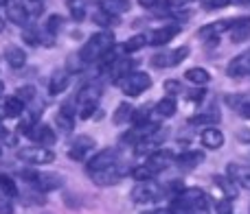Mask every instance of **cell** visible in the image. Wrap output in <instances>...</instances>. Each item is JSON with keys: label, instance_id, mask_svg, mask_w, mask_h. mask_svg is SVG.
<instances>
[{"label": "cell", "instance_id": "cell-1", "mask_svg": "<svg viewBox=\"0 0 250 214\" xmlns=\"http://www.w3.org/2000/svg\"><path fill=\"white\" fill-rule=\"evenodd\" d=\"M112 44H114V35L110 31H101V33L90 35L86 44L82 46L79 51V57H82L83 64H92V61H99L101 57L105 55L108 51H112Z\"/></svg>", "mask_w": 250, "mask_h": 214}, {"label": "cell", "instance_id": "cell-2", "mask_svg": "<svg viewBox=\"0 0 250 214\" xmlns=\"http://www.w3.org/2000/svg\"><path fill=\"white\" fill-rule=\"evenodd\" d=\"M99 96H101V88L97 83H88L79 90L77 94V105H79V116L82 118H92L97 111V103H99Z\"/></svg>", "mask_w": 250, "mask_h": 214}, {"label": "cell", "instance_id": "cell-3", "mask_svg": "<svg viewBox=\"0 0 250 214\" xmlns=\"http://www.w3.org/2000/svg\"><path fill=\"white\" fill-rule=\"evenodd\" d=\"M160 131V125L156 123L154 118L147 120V123H141V125H134V129H129V131L123 133V144H132V146H138L143 144V142L151 140V138L156 136V133Z\"/></svg>", "mask_w": 250, "mask_h": 214}, {"label": "cell", "instance_id": "cell-4", "mask_svg": "<svg viewBox=\"0 0 250 214\" xmlns=\"http://www.w3.org/2000/svg\"><path fill=\"white\" fill-rule=\"evenodd\" d=\"M167 195V190L158 184V181H138L132 190V201L134 203H149V201H158Z\"/></svg>", "mask_w": 250, "mask_h": 214}, {"label": "cell", "instance_id": "cell-5", "mask_svg": "<svg viewBox=\"0 0 250 214\" xmlns=\"http://www.w3.org/2000/svg\"><path fill=\"white\" fill-rule=\"evenodd\" d=\"M127 173H132L127 168V164L117 162V164H112V166H108V168H101V171L90 173V179L95 181L97 186H114V184H119Z\"/></svg>", "mask_w": 250, "mask_h": 214}, {"label": "cell", "instance_id": "cell-6", "mask_svg": "<svg viewBox=\"0 0 250 214\" xmlns=\"http://www.w3.org/2000/svg\"><path fill=\"white\" fill-rule=\"evenodd\" d=\"M18 158L24 160L29 166H42V164H51L55 160V153L48 146L35 144V146H22V149H18Z\"/></svg>", "mask_w": 250, "mask_h": 214}, {"label": "cell", "instance_id": "cell-7", "mask_svg": "<svg viewBox=\"0 0 250 214\" xmlns=\"http://www.w3.org/2000/svg\"><path fill=\"white\" fill-rule=\"evenodd\" d=\"M176 201H180L191 214L208 212V197L204 195V190H200V188H189V190L185 188L176 197Z\"/></svg>", "mask_w": 250, "mask_h": 214}, {"label": "cell", "instance_id": "cell-8", "mask_svg": "<svg viewBox=\"0 0 250 214\" xmlns=\"http://www.w3.org/2000/svg\"><path fill=\"white\" fill-rule=\"evenodd\" d=\"M117 86L121 88L123 94L138 96V94H143L145 90H149L151 88V77L147 72H132V74H127L125 79H121Z\"/></svg>", "mask_w": 250, "mask_h": 214}, {"label": "cell", "instance_id": "cell-9", "mask_svg": "<svg viewBox=\"0 0 250 214\" xmlns=\"http://www.w3.org/2000/svg\"><path fill=\"white\" fill-rule=\"evenodd\" d=\"M119 158H121V151H119L117 146H110V149H104L101 153L92 155V158L88 160V164H86L88 175H90V173H95V171H101V168L112 166V164H117V162H121Z\"/></svg>", "mask_w": 250, "mask_h": 214}, {"label": "cell", "instance_id": "cell-10", "mask_svg": "<svg viewBox=\"0 0 250 214\" xmlns=\"http://www.w3.org/2000/svg\"><path fill=\"white\" fill-rule=\"evenodd\" d=\"M64 181L66 179L60 173H35L31 186L38 188L40 193H53V190H60L62 186H64Z\"/></svg>", "mask_w": 250, "mask_h": 214}, {"label": "cell", "instance_id": "cell-11", "mask_svg": "<svg viewBox=\"0 0 250 214\" xmlns=\"http://www.w3.org/2000/svg\"><path fill=\"white\" fill-rule=\"evenodd\" d=\"M176 162V155L171 153V151H167V149H158V151H154V153L147 158V166L151 168V171L158 175V173H163L165 168H169L171 164Z\"/></svg>", "mask_w": 250, "mask_h": 214}, {"label": "cell", "instance_id": "cell-12", "mask_svg": "<svg viewBox=\"0 0 250 214\" xmlns=\"http://www.w3.org/2000/svg\"><path fill=\"white\" fill-rule=\"evenodd\" d=\"M26 136H29L35 144H42V146H53V144H55V140H57L55 131H53L48 125H42V123L33 125V127L29 129V133H26Z\"/></svg>", "mask_w": 250, "mask_h": 214}, {"label": "cell", "instance_id": "cell-13", "mask_svg": "<svg viewBox=\"0 0 250 214\" xmlns=\"http://www.w3.org/2000/svg\"><path fill=\"white\" fill-rule=\"evenodd\" d=\"M230 79H242V77H248L250 74V48L244 51L242 55H237L235 59H230L229 68H226Z\"/></svg>", "mask_w": 250, "mask_h": 214}, {"label": "cell", "instance_id": "cell-14", "mask_svg": "<svg viewBox=\"0 0 250 214\" xmlns=\"http://www.w3.org/2000/svg\"><path fill=\"white\" fill-rule=\"evenodd\" d=\"M239 18H233V20H220V22H213V24H207L198 31V37L202 39H217V35L224 33V31H230L233 26H237Z\"/></svg>", "mask_w": 250, "mask_h": 214}, {"label": "cell", "instance_id": "cell-15", "mask_svg": "<svg viewBox=\"0 0 250 214\" xmlns=\"http://www.w3.org/2000/svg\"><path fill=\"white\" fill-rule=\"evenodd\" d=\"M92 149H95V140H92L90 136H79V138H75L73 144H70L68 155L73 160H77V162H83Z\"/></svg>", "mask_w": 250, "mask_h": 214}, {"label": "cell", "instance_id": "cell-16", "mask_svg": "<svg viewBox=\"0 0 250 214\" xmlns=\"http://www.w3.org/2000/svg\"><path fill=\"white\" fill-rule=\"evenodd\" d=\"M134 68H136V61L134 59H129V57H119V59L108 68V72H110V77H112V81L119 83L121 79L127 77V74H132Z\"/></svg>", "mask_w": 250, "mask_h": 214}, {"label": "cell", "instance_id": "cell-17", "mask_svg": "<svg viewBox=\"0 0 250 214\" xmlns=\"http://www.w3.org/2000/svg\"><path fill=\"white\" fill-rule=\"evenodd\" d=\"M70 83V70L68 68H60L55 70V72L51 74V79H48V94H62V92L68 88Z\"/></svg>", "mask_w": 250, "mask_h": 214}, {"label": "cell", "instance_id": "cell-18", "mask_svg": "<svg viewBox=\"0 0 250 214\" xmlns=\"http://www.w3.org/2000/svg\"><path fill=\"white\" fill-rule=\"evenodd\" d=\"M178 33H180V26H178V24L160 26V29H156L154 33L149 35V44H151V46H165V44L171 42Z\"/></svg>", "mask_w": 250, "mask_h": 214}, {"label": "cell", "instance_id": "cell-19", "mask_svg": "<svg viewBox=\"0 0 250 214\" xmlns=\"http://www.w3.org/2000/svg\"><path fill=\"white\" fill-rule=\"evenodd\" d=\"M226 175L239 186V188L250 190V166H242V164H229Z\"/></svg>", "mask_w": 250, "mask_h": 214}, {"label": "cell", "instance_id": "cell-20", "mask_svg": "<svg viewBox=\"0 0 250 214\" xmlns=\"http://www.w3.org/2000/svg\"><path fill=\"white\" fill-rule=\"evenodd\" d=\"M200 140H202V144L207 146V149L215 151L224 144V133H222L217 127H207L202 131V136H200Z\"/></svg>", "mask_w": 250, "mask_h": 214}, {"label": "cell", "instance_id": "cell-21", "mask_svg": "<svg viewBox=\"0 0 250 214\" xmlns=\"http://www.w3.org/2000/svg\"><path fill=\"white\" fill-rule=\"evenodd\" d=\"M55 125L60 129H64L66 133L73 131L75 127V116H73V105H62L60 111L55 114Z\"/></svg>", "mask_w": 250, "mask_h": 214}, {"label": "cell", "instance_id": "cell-22", "mask_svg": "<svg viewBox=\"0 0 250 214\" xmlns=\"http://www.w3.org/2000/svg\"><path fill=\"white\" fill-rule=\"evenodd\" d=\"M202 160H204L202 151H185L182 155L176 158V164L180 168H185V171H191V168H195L198 164H202Z\"/></svg>", "mask_w": 250, "mask_h": 214}, {"label": "cell", "instance_id": "cell-23", "mask_svg": "<svg viewBox=\"0 0 250 214\" xmlns=\"http://www.w3.org/2000/svg\"><path fill=\"white\" fill-rule=\"evenodd\" d=\"M250 37V18H239L237 26L230 29V42L239 44V42H246Z\"/></svg>", "mask_w": 250, "mask_h": 214}, {"label": "cell", "instance_id": "cell-24", "mask_svg": "<svg viewBox=\"0 0 250 214\" xmlns=\"http://www.w3.org/2000/svg\"><path fill=\"white\" fill-rule=\"evenodd\" d=\"M4 59H7V64L11 66V68H22V66L26 64V53L22 51L20 46H7Z\"/></svg>", "mask_w": 250, "mask_h": 214}, {"label": "cell", "instance_id": "cell-25", "mask_svg": "<svg viewBox=\"0 0 250 214\" xmlns=\"http://www.w3.org/2000/svg\"><path fill=\"white\" fill-rule=\"evenodd\" d=\"M99 9L112 13V16H121L129 11V0H99Z\"/></svg>", "mask_w": 250, "mask_h": 214}, {"label": "cell", "instance_id": "cell-26", "mask_svg": "<svg viewBox=\"0 0 250 214\" xmlns=\"http://www.w3.org/2000/svg\"><path fill=\"white\" fill-rule=\"evenodd\" d=\"M176 107L178 105H176V99H173V96H165V99H160L158 103H156L154 111L158 118H169V116L176 114Z\"/></svg>", "mask_w": 250, "mask_h": 214}, {"label": "cell", "instance_id": "cell-27", "mask_svg": "<svg viewBox=\"0 0 250 214\" xmlns=\"http://www.w3.org/2000/svg\"><path fill=\"white\" fill-rule=\"evenodd\" d=\"M7 13H9V20H11L13 24L26 26V20H29V11H26L22 4L11 2V4H9V9H7Z\"/></svg>", "mask_w": 250, "mask_h": 214}, {"label": "cell", "instance_id": "cell-28", "mask_svg": "<svg viewBox=\"0 0 250 214\" xmlns=\"http://www.w3.org/2000/svg\"><path fill=\"white\" fill-rule=\"evenodd\" d=\"M185 79L189 83H193V86H207V83L211 81V74L204 68H189L185 72Z\"/></svg>", "mask_w": 250, "mask_h": 214}, {"label": "cell", "instance_id": "cell-29", "mask_svg": "<svg viewBox=\"0 0 250 214\" xmlns=\"http://www.w3.org/2000/svg\"><path fill=\"white\" fill-rule=\"evenodd\" d=\"M24 101H20L16 94L9 96L7 101H4V116L7 118H18V116H22V111H24Z\"/></svg>", "mask_w": 250, "mask_h": 214}, {"label": "cell", "instance_id": "cell-30", "mask_svg": "<svg viewBox=\"0 0 250 214\" xmlns=\"http://www.w3.org/2000/svg\"><path fill=\"white\" fill-rule=\"evenodd\" d=\"M217 188H222L224 193V199H235L237 197V184H235L230 177H215Z\"/></svg>", "mask_w": 250, "mask_h": 214}, {"label": "cell", "instance_id": "cell-31", "mask_svg": "<svg viewBox=\"0 0 250 214\" xmlns=\"http://www.w3.org/2000/svg\"><path fill=\"white\" fill-rule=\"evenodd\" d=\"M66 7L75 22H82L86 18V0H66Z\"/></svg>", "mask_w": 250, "mask_h": 214}, {"label": "cell", "instance_id": "cell-32", "mask_svg": "<svg viewBox=\"0 0 250 214\" xmlns=\"http://www.w3.org/2000/svg\"><path fill=\"white\" fill-rule=\"evenodd\" d=\"M220 120V114H217L215 109L211 111H204V114H198L191 118V125H207V127H213V125Z\"/></svg>", "mask_w": 250, "mask_h": 214}, {"label": "cell", "instance_id": "cell-33", "mask_svg": "<svg viewBox=\"0 0 250 214\" xmlns=\"http://www.w3.org/2000/svg\"><path fill=\"white\" fill-rule=\"evenodd\" d=\"M134 107L132 105H127V103H121L117 107V111H114V123L117 125H123V123H127V120H132L134 118Z\"/></svg>", "mask_w": 250, "mask_h": 214}, {"label": "cell", "instance_id": "cell-34", "mask_svg": "<svg viewBox=\"0 0 250 214\" xmlns=\"http://www.w3.org/2000/svg\"><path fill=\"white\" fill-rule=\"evenodd\" d=\"M0 193H4V195H7V197H11V199L18 195L16 181H13L9 175H2V173H0Z\"/></svg>", "mask_w": 250, "mask_h": 214}, {"label": "cell", "instance_id": "cell-35", "mask_svg": "<svg viewBox=\"0 0 250 214\" xmlns=\"http://www.w3.org/2000/svg\"><path fill=\"white\" fill-rule=\"evenodd\" d=\"M132 177H134L136 181H151V179L156 177V173L151 171L147 164H141V166H136V168L132 171Z\"/></svg>", "mask_w": 250, "mask_h": 214}, {"label": "cell", "instance_id": "cell-36", "mask_svg": "<svg viewBox=\"0 0 250 214\" xmlns=\"http://www.w3.org/2000/svg\"><path fill=\"white\" fill-rule=\"evenodd\" d=\"M145 44H147V37H145V35H134V37H129L127 42L123 44V51H125V53H136V51H141Z\"/></svg>", "mask_w": 250, "mask_h": 214}, {"label": "cell", "instance_id": "cell-37", "mask_svg": "<svg viewBox=\"0 0 250 214\" xmlns=\"http://www.w3.org/2000/svg\"><path fill=\"white\" fill-rule=\"evenodd\" d=\"M117 18H119V16H112V13H108V11H104V9H99V11L95 13V18H92V20H95L97 24H101V26H112L114 22H117Z\"/></svg>", "mask_w": 250, "mask_h": 214}, {"label": "cell", "instance_id": "cell-38", "mask_svg": "<svg viewBox=\"0 0 250 214\" xmlns=\"http://www.w3.org/2000/svg\"><path fill=\"white\" fill-rule=\"evenodd\" d=\"M151 66H156V68H167V66H171V53H160V55H154L151 57Z\"/></svg>", "mask_w": 250, "mask_h": 214}, {"label": "cell", "instance_id": "cell-39", "mask_svg": "<svg viewBox=\"0 0 250 214\" xmlns=\"http://www.w3.org/2000/svg\"><path fill=\"white\" fill-rule=\"evenodd\" d=\"M22 197H24V203L26 206H42L44 203V193H24L22 195Z\"/></svg>", "mask_w": 250, "mask_h": 214}, {"label": "cell", "instance_id": "cell-40", "mask_svg": "<svg viewBox=\"0 0 250 214\" xmlns=\"http://www.w3.org/2000/svg\"><path fill=\"white\" fill-rule=\"evenodd\" d=\"M189 48L187 46H180V48H176V51L171 53V66H178V64H182V61L189 57Z\"/></svg>", "mask_w": 250, "mask_h": 214}, {"label": "cell", "instance_id": "cell-41", "mask_svg": "<svg viewBox=\"0 0 250 214\" xmlns=\"http://www.w3.org/2000/svg\"><path fill=\"white\" fill-rule=\"evenodd\" d=\"M16 96H18L20 101H24V103H31V101L35 99V90H33L31 86H22L20 90L16 92Z\"/></svg>", "mask_w": 250, "mask_h": 214}, {"label": "cell", "instance_id": "cell-42", "mask_svg": "<svg viewBox=\"0 0 250 214\" xmlns=\"http://www.w3.org/2000/svg\"><path fill=\"white\" fill-rule=\"evenodd\" d=\"M62 22H64V20H62L60 16H51V18H48V22H46V33L48 35H55L57 31L62 29Z\"/></svg>", "mask_w": 250, "mask_h": 214}, {"label": "cell", "instance_id": "cell-43", "mask_svg": "<svg viewBox=\"0 0 250 214\" xmlns=\"http://www.w3.org/2000/svg\"><path fill=\"white\" fill-rule=\"evenodd\" d=\"M202 2L204 9H208V11H213V9H224L230 4V0H200Z\"/></svg>", "mask_w": 250, "mask_h": 214}, {"label": "cell", "instance_id": "cell-44", "mask_svg": "<svg viewBox=\"0 0 250 214\" xmlns=\"http://www.w3.org/2000/svg\"><path fill=\"white\" fill-rule=\"evenodd\" d=\"M0 214H13V201L4 193H0Z\"/></svg>", "mask_w": 250, "mask_h": 214}, {"label": "cell", "instance_id": "cell-45", "mask_svg": "<svg viewBox=\"0 0 250 214\" xmlns=\"http://www.w3.org/2000/svg\"><path fill=\"white\" fill-rule=\"evenodd\" d=\"M22 37H24V42L29 44V46H35V44H38L40 39H42V37H40V33H38V31H29V29H24V33H22Z\"/></svg>", "mask_w": 250, "mask_h": 214}, {"label": "cell", "instance_id": "cell-46", "mask_svg": "<svg viewBox=\"0 0 250 214\" xmlns=\"http://www.w3.org/2000/svg\"><path fill=\"white\" fill-rule=\"evenodd\" d=\"M215 210L217 214H233V203H230V199H222V201H217Z\"/></svg>", "mask_w": 250, "mask_h": 214}, {"label": "cell", "instance_id": "cell-47", "mask_svg": "<svg viewBox=\"0 0 250 214\" xmlns=\"http://www.w3.org/2000/svg\"><path fill=\"white\" fill-rule=\"evenodd\" d=\"M189 2H193V0H165V4L169 9H185Z\"/></svg>", "mask_w": 250, "mask_h": 214}, {"label": "cell", "instance_id": "cell-48", "mask_svg": "<svg viewBox=\"0 0 250 214\" xmlns=\"http://www.w3.org/2000/svg\"><path fill=\"white\" fill-rule=\"evenodd\" d=\"M165 90H167L169 96H171L173 92H180V83L178 81H165Z\"/></svg>", "mask_w": 250, "mask_h": 214}, {"label": "cell", "instance_id": "cell-49", "mask_svg": "<svg viewBox=\"0 0 250 214\" xmlns=\"http://www.w3.org/2000/svg\"><path fill=\"white\" fill-rule=\"evenodd\" d=\"M237 138H239L242 142H248V144H250V129H239V131H237Z\"/></svg>", "mask_w": 250, "mask_h": 214}, {"label": "cell", "instance_id": "cell-50", "mask_svg": "<svg viewBox=\"0 0 250 214\" xmlns=\"http://www.w3.org/2000/svg\"><path fill=\"white\" fill-rule=\"evenodd\" d=\"M187 96H189L191 101H202V99H204V92H202V90H193V92H189Z\"/></svg>", "mask_w": 250, "mask_h": 214}, {"label": "cell", "instance_id": "cell-51", "mask_svg": "<svg viewBox=\"0 0 250 214\" xmlns=\"http://www.w3.org/2000/svg\"><path fill=\"white\" fill-rule=\"evenodd\" d=\"M138 4H141V7H147V9H154L156 4H158V0H138Z\"/></svg>", "mask_w": 250, "mask_h": 214}, {"label": "cell", "instance_id": "cell-52", "mask_svg": "<svg viewBox=\"0 0 250 214\" xmlns=\"http://www.w3.org/2000/svg\"><path fill=\"white\" fill-rule=\"evenodd\" d=\"M239 114H242L244 118H250V103H248V105H244L242 109H239Z\"/></svg>", "mask_w": 250, "mask_h": 214}, {"label": "cell", "instance_id": "cell-53", "mask_svg": "<svg viewBox=\"0 0 250 214\" xmlns=\"http://www.w3.org/2000/svg\"><path fill=\"white\" fill-rule=\"evenodd\" d=\"M143 214H171V212H167V210H151V212H143Z\"/></svg>", "mask_w": 250, "mask_h": 214}, {"label": "cell", "instance_id": "cell-54", "mask_svg": "<svg viewBox=\"0 0 250 214\" xmlns=\"http://www.w3.org/2000/svg\"><path fill=\"white\" fill-rule=\"evenodd\" d=\"M29 2H35V4H38V2H40V0H29Z\"/></svg>", "mask_w": 250, "mask_h": 214}, {"label": "cell", "instance_id": "cell-55", "mask_svg": "<svg viewBox=\"0 0 250 214\" xmlns=\"http://www.w3.org/2000/svg\"><path fill=\"white\" fill-rule=\"evenodd\" d=\"M0 31H2V20H0Z\"/></svg>", "mask_w": 250, "mask_h": 214}, {"label": "cell", "instance_id": "cell-56", "mask_svg": "<svg viewBox=\"0 0 250 214\" xmlns=\"http://www.w3.org/2000/svg\"><path fill=\"white\" fill-rule=\"evenodd\" d=\"M4 2H9V4H11V0H4Z\"/></svg>", "mask_w": 250, "mask_h": 214}]
</instances>
